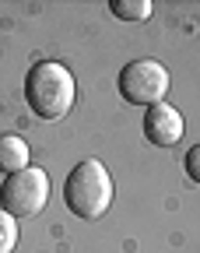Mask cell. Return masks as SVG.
I'll use <instances>...</instances> for the list:
<instances>
[{
  "label": "cell",
  "mask_w": 200,
  "mask_h": 253,
  "mask_svg": "<svg viewBox=\"0 0 200 253\" xmlns=\"http://www.w3.org/2000/svg\"><path fill=\"white\" fill-rule=\"evenodd\" d=\"M74 95H78L74 74L56 60L36 63L25 78V102L42 120H63L74 106Z\"/></svg>",
  "instance_id": "6da1fadb"
},
{
  "label": "cell",
  "mask_w": 200,
  "mask_h": 253,
  "mask_svg": "<svg viewBox=\"0 0 200 253\" xmlns=\"http://www.w3.org/2000/svg\"><path fill=\"white\" fill-rule=\"evenodd\" d=\"M113 179H109V169L98 162V158H84L71 169L63 183V201L78 218L84 221H95L102 218L109 208H113Z\"/></svg>",
  "instance_id": "7a4b0ae2"
},
{
  "label": "cell",
  "mask_w": 200,
  "mask_h": 253,
  "mask_svg": "<svg viewBox=\"0 0 200 253\" xmlns=\"http://www.w3.org/2000/svg\"><path fill=\"white\" fill-rule=\"evenodd\" d=\"M46 204H49V176L39 166H28L7 176L0 186V211H7L11 218H32Z\"/></svg>",
  "instance_id": "3957f363"
},
{
  "label": "cell",
  "mask_w": 200,
  "mask_h": 253,
  "mask_svg": "<svg viewBox=\"0 0 200 253\" xmlns=\"http://www.w3.org/2000/svg\"><path fill=\"white\" fill-rule=\"evenodd\" d=\"M169 71L158 60H130L120 71V95L130 106H158L169 95Z\"/></svg>",
  "instance_id": "277c9868"
},
{
  "label": "cell",
  "mask_w": 200,
  "mask_h": 253,
  "mask_svg": "<svg viewBox=\"0 0 200 253\" xmlns=\"http://www.w3.org/2000/svg\"><path fill=\"white\" fill-rule=\"evenodd\" d=\"M183 130H186V126H183V116H179V109H172L169 102H158V106H151V109L144 113V134H148V141L158 144V148L179 144Z\"/></svg>",
  "instance_id": "5b68a950"
},
{
  "label": "cell",
  "mask_w": 200,
  "mask_h": 253,
  "mask_svg": "<svg viewBox=\"0 0 200 253\" xmlns=\"http://www.w3.org/2000/svg\"><path fill=\"white\" fill-rule=\"evenodd\" d=\"M28 158H32V151H28L25 137H18V134H0V172L14 176V172L28 169Z\"/></svg>",
  "instance_id": "8992f818"
},
{
  "label": "cell",
  "mask_w": 200,
  "mask_h": 253,
  "mask_svg": "<svg viewBox=\"0 0 200 253\" xmlns=\"http://www.w3.org/2000/svg\"><path fill=\"white\" fill-rule=\"evenodd\" d=\"M109 11L116 18H123V21H144V18H151V4H148V0H113Z\"/></svg>",
  "instance_id": "52a82bcc"
},
{
  "label": "cell",
  "mask_w": 200,
  "mask_h": 253,
  "mask_svg": "<svg viewBox=\"0 0 200 253\" xmlns=\"http://www.w3.org/2000/svg\"><path fill=\"white\" fill-rule=\"evenodd\" d=\"M18 246V218L0 211V253H14Z\"/></svg>",
  "instance_id": "ba28073f"
},
{
  "label": "cell",
  "mask_w": 200,
  "mask_h": 253,
  "mask_svg": "<svg viewBox=\"0 0 200 253\" xmlns=\"http://www.w3.org/2000/svg\"><path fill=\"white\" fill-rule=\"evenodd\" d=\"M186 176L193 179V183H200V144H193L190 151H186Z\"/></svg>",
  "instance_id": "9c48e42d"
}]
</instances>
